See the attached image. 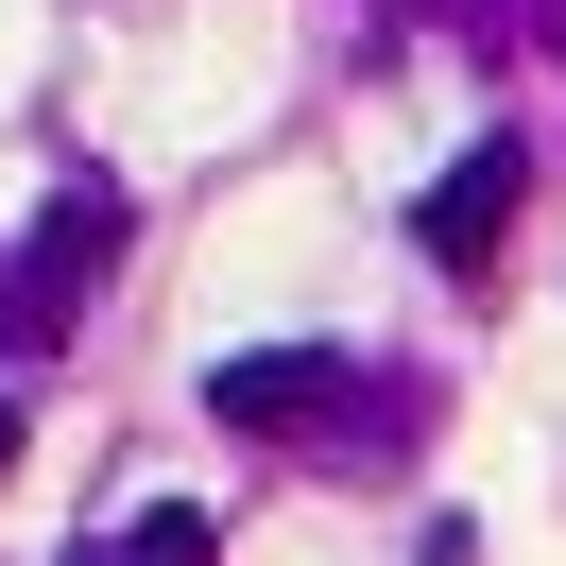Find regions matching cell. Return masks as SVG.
Returning a JSON list of instances; mask_svg holds the SVG:
<instances>
[{"label":"cell","mask_w":566,"mask_h":566,"mask_svg":"<svg viewBox=\"0 0 566 566\" xmlns=\"http://www.w3.org/2000/svg\"><path fill=\"white\" fill-rule=\"evenodd\" d=\"M207 412L258 429V447H292V429H378V395H360L326 344H241V360L207 378Z\"/></svg>","instance_id":"cell-1"},{"label":"cell","mask_w":566,"mask_h":566,"mask_svg":"<svg viewBox=\"0 0 566 566\" xmlns=\"http://www.w3.org/2000/svg\"><path fill=\"white\" fill-rule=\"evenodd\" d=\"M104 258H120V189H52L35 207V241H18V275H0V326H70L86 292H104Z\"/></svg>","instance_id":"cell-2"},{"label":"cell","mask_w":566,"mask_h":566,"mask_svg":"<svg viewBox=\"0 0 566 566\" xmlns=\"http://www.w3.org/2000/svg\"><path fill=\"white\" fill-rule=\"evenodd\" d=\"M515 207H532V138H463L447 172L412 189V258H447V275H481V258L515 241Z\"/></svg>","instance_id":"cell-3"},{"label":"cell","mask_w":566,"mask_h":566,"mask_svg":"<svg viewBox=\"0 0 566 566\" xmlns=\"http://www.w3.org/2000/svg\"><path fill=\"white\" fill-rule=\"evenodd\" d=\"M120 549H138V566H207V515H189V497H155V515L120 532Z\"/></svg>","instance_id":"cell-4"},{"label":"cell","mask_w":566,"mask_h":566,"mask_svg":"<svg viewBox=\"0 0 566 566\" xmlns=\"http://www.w3.org/2000/svg\"><path fill=\"white\" fill-rule=\"evenodd\" d=\"M70 566H138V549H70Z\"/></svg>","instance_id":"cell-5"},{"label":"cell","mask_w":566,"mask_h":566,"mask_svg":"<svg viewBox=\"0 0 566 566\" xmlns=\"http://www.w3.org/2000/svg\"><path fill=\"white\" fill-rule=\"evenodd\" d=\"M0 463H18V412H0Z\"/></svg>","instance_id":"cell-6"}]
</instances>
